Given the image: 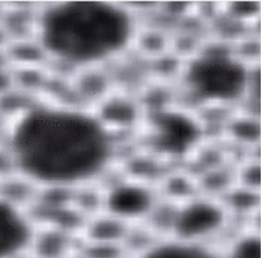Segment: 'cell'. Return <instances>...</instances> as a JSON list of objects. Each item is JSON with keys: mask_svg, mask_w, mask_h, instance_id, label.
<instances>
[{"mask_svg": "<svg viewBox=\"0 0 261 258\" xmlns=\"http://www.w3.org/2000/svg\"><path fill=\"white\" fill-rule=\"evenodd\" d=\"M7 144L17 172L39 188L88 185L116 156L111 130L96 114L59 103H35L18 115Z\"/></svg>", "mask_w": 261, "mask_h": 258, "instance_id": "6da1fadb", "label": "cell"}, {"mask_svg": "<svg viewBox=\"0 0 261 258\" xmlns=\"http://www.w3.org/2000/svg\"><path fill=\"white\" fill-rule=\"evenodd\" d=\"M36 38L46 58L82 69L124 53L136 36L134 15L116 3L68 0L41 8Z\"/></svg>", "mask_w": 261, "mask_h": 258, "instance_id": "7a4b0ae2", "label": "cell"}, {"mask_svg": "<svg viewBox=\"0 0 261 258\" xmlns=\"http://www.w3.org/2000/svg\"><path fill=\"white\" fill-rule=\"evenodd\" d=\"M251 72L244 62L228 51H206L191 60L184 72L189 93L204 104L237 103L249 95Z\"/></svg>", "mask_w": 261, "mask_h": 258, "instance_id": "3957f363", "label": "cell"}, {"mask_svg": "<svg viewBox=\"0 0 261 258\" xmlns=\"http://www.w3.org/2000/svg\"><path fill=\"white\" fill-rule=\"evenodd\" d=\"M230 211L222 200L214 196L189 197L173 207L169 235L190 243L217 246L228 233Z\"/></svg>", "mask_w": 261, "mask_h": 258, "instance_id": "277c9868", "label": "cell"}, {"mask_svg": "<svg viewBox=\"0 0 261 258\" xmlns=\"http://www.w3.org/2000/svg\"><path fill=\"white\" fill-rule=\"evenodd\" d=\"M158 205L156 191L146 180H119L102 197L105 213L127 225L148 220Z\"/></svg>", "mask_w": 261, "mask_h": 258, "instance_id": "5b68a950", "label": "cell"}, {"mask_svg": "<svg viewBox=\"0 0 261 258\" xmlns=\"http://www.w3.org/2000/svg\"><path fill=\"white\" fill-rule=\"evenodd\" d=\"M201 128L195 119L182 112H164L152 124L153 148L164 156L181 157L198 145Z\"/></svg>", "mask_w": 261, "mask_h": 258, "instance_id": "8992f818", "label": "cell"}, {"mask_svg": "<svg viewBox=\"0 0 261 258\" xmlns=\"http://www.w3.org/2000/svg\"><path fill=\"white\" fill-rule=\"evenodd\" d=\"M36 226L29 210L0 199V258L29 253Z\"/></svg>", "mask_w": 261, "mask_h": 258, "instance_id": "52a82bcc", "label": "cell"}, {"mask_svg": "<svg viewBox=\"0 0 261 258\" xmlns=\"http://www.w3.org/2000/svg\"><path fill=\"white\" fill-rule=\"evenodd\" d=\"M136 258H221L218 246L190 243L165 237L145 246Z\"/></svg>", "mask_w": 261, "mask_h": 258, "instance_id": "ba28073f", "label": "cell"}, {"mask_svg": "<svg viewBox=\"0 0 261 258\" xmlns=\"http://www.w3.org/2000/svg\"><path fill=\"white\" fill-rule=\"evenodd\" d=\"M68 247L67 236L58 226L37 228L29 253L33 258H62Z\"/></svg>", "mask_w": 261, "mask_h": 258, "instance_id": "9c48e42d", "label": "cell"}, {"mask_svg": "<svg viewBox=\"0 0 261 258\" xmlns=\"http://www.w3.org/2000/svg\"><path fill=\"white\" fill-rule=\"evenodd\" d=\"M218 247L221 258H261V239L256 229L237 233Z\"/></svg>", "mask_w": 261, "mask_h": 258, "instance_id": "30bf717a", "label": "cell"}, {"mask_svg": "<svg viewBox=\"0 0 261 258\" xmlns=\"http://www.w3.org/2000/svg\"><path fill=\"white\" fill-rule=\"evenodd\" d=\"M128 225L121 220L110 216L104 215L101 219H97L91 226L92 242L98 244H114L120 242L127 235Z\"/></svg>", "mask_w": 261, "mask_h": 258, "instance_id": "8fae6325", "label": "cell"}, {"mask_svg": "<svg viewBox=\"0 0 261 258\" xmlns=\"http://www.w3.org/2000/svg\"><path fill=\"white\" fill-rule=\"evenodd\" d=\"M14 156L10 147L6 143H0V179L16 173Z\"/></svg>", "mask_w": 261, "mask_h": 258, "instance_id": "7c38bea8", "label": "cell"}, {"mask_svg": "<svg viewBox=\"0 0 261 258\" xmlns=\"http://www.w3.org/2000/svg\"><path fill=\"white\" fill-rule=\"evenodd\" d=\"M14 87L13 76L9 72L8 68L0 66V96L7 93L8 91H10Z\"/></svg>", "mask_w": 261, "mask_h": 258, "instance_id": "4fadbf2b", "label": "cell"}, {"mask_svg": "<svg viewBox=\"0 0 261 258\" xmlns=\"http://www.w3.org/2000/svg\"><path fill=\"white\" fill-rule=\"evenodd\" d=\"M12 120L8 118L4 113L0 112V143H6L10 132Z\"/></svg>", "mask_w": 261, "mask_h": 258, "instance_id": "5bb4252c", "label": "cell"}]
</instances>
